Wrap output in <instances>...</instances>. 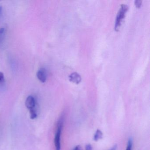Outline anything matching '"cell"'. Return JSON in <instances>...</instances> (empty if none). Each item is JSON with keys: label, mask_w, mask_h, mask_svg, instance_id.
I'll return each instance as SVG.
<instances>
[{"label": "cell", "mask_w": 150, "mask_h": 150, "mask_svg": "<svg viewBox=\"0 0 150 150\" xmlns=\"http://www.w3.org/2000/svg\"><path fill=\"white\" fill-rule=\"evenodd\" d=\"M5 81V77L3 73L0 72V83L3 82Z\"/></svg>", "instance_id": "cell-9"}, {"label": "cell", "mask_w": 150, "mask_h": 150, "mask_svg": "<svg viewBox=\"0 0 150 150\" xmlns=\"http://www.w3.org/2000/svg\"><path fill=\"white\" fill-rule=\"evenodd\" d=\"M142 1L140 0H136L135 1V5L137 8H140L141 5Z\"/></svg>", "instance_id": "cell-8"}, {"label": "cell", "mask_w": 150, "mask_h": 150, "mask_svg": "<svg viewBox=\"0 0 150 150\" xmlns=\"http://www.w3.org/2000/svg\"><path fill=\"white\" fill-rule=\"evenodd\" d=\"M2 10H3V7H2V6L0 5V17L2 16Z\"/></svg>", "instance_id": "cell-13"}, {"label": "cell", "mask_w": 150, "mask_h": 150, "mask_svg": "<svg viewBox=\"0 0 150 150\" xmlns=\"http://www.w3.org/2000/svg\"><path fill=\"white\" fill-rule=\"evenodd\" d=\"M117 147V146L116 145H114L112 148H110V149L109 150H116Z\"/></svg>", "instance_id": "cell-14"}, {"label": "cell", "mask_w": 150, "mask_h": 150, "mask_svg": "<svg viewBox=\"0 0 150 150\" xmlns=\"http://www.w3.org/2000/svg\"><path fill=\"white\" fill-rule=\"evenodd\" d=\"M37 76L40 82L42 83L45 82L47 78L46 72L45 69L42 68L39 69L37 73Z\"/></svg>", "instance_id": "cell-4"}, {"label": "cell", "mask_w": 150, "mask_h": 150, "mask_svg": "<svg viewBox=\"0 0 150 150\" xmlns=\"http://www.w3.org/2000/svg\"><path fill=\"white\" fill-rule=\"evenodd\" d=\"M63 125V117L62 116L58 121L57 130L54 138L56 150H61V135Z\"/></svg>", "instance_id": "cell-1"}, {"label": "cell", "mask_w": 150, "mask_h": 150, "mask_svg": "<svg viewBox=\"0 0 150 150\" xmlns=\"http://www.w3.org/2000/svg\"><path fill=\"white\" fill-rule=\"evenodd\" d=\"M73 150H82V147L80 145L76 146Z\"/></svg>", "instance_id": "cell-12"}, {"label": "cell", "mask_w": 150, "mask_h": 150, "mask_svg": "<svg viewBox=\"0 0 150 150\" xmlns=\"http://www.w3.org/2000/svg\"><path fill=\"white\" fill-rule=\"evenodd\" d=\"M128 10V7L127 5H121L120 8L117 14L116 17V22H115V30L116 31H119L121 21L124 18L125 16V14Z\"/></svg>", "instance_id": "cell-2"}, {"label": "cell", "mask_w": 150, "mask_h": 150, "mask_svg": "<svg viewBox=\"0 0 150 150\" xmlns=\"http://www.w3.org/2000/svg\"><path fill=\"white\" fill-rule=\"evenodd\" d=\"M5 29L3 27L0 28V36H1L5 32Z\"/></svg>", "instance_id": "cell-11"}, {"label": "cell", "mask_w": 150, "mask_h": 150, "mask_svg": "<svg viewBox=\"0 0 150 150\" xmlns=\"http://www.w3.org/2000/svg\"><path fill=\"white\" fill-rule=\"evenodd\" d=\"M103 134L102 131L100 130H97L95 132L94 135L93 139L95 141H98L103 138Z\"/></svg>", "instance_id": "cell-6"}, {"label": "cell", "mask_w": 150, "mask_h": 150, "mask_svg": "<svg viewBox=\"0 0 150 150\" xmlns=\"http://www.w3.org/2000/svg\"><path fill=\"white\" fill-rule=\"evenodd\" d=\"M133 140L131 138H130L127 143V147L126 150H132L133 147Z\"/></svg>", "instance_id": "cell-7"}, {"label": "cell", "mask_w": 150, "mask_h": 150, "mask_svg": "<svg viewBox=\"0 0 150 150\" xmlns=\"http://www.w3.org/2000/svg\"><path fill=\"white\" fill-rule=\"evenodd\" d=\"M70 81L75 84H79L81 82V76L76 72H74L69 76Z\"/></svg>", "instance_id": "cell-5"}, {"label": "cell", "mask_w": 150, "mask_h": 150, "mask_svg": "<svg viewBox=\"0 0 150 150\" xmlns=\"http://www.w3.org/2000/svg\"><path fill=\"white\" fill-rule=\"evenodd\" d=\"M25 105L30 111L35 110L34 108L36 106V101L33 96L29 95L27 97L25 101Z\"/></svg>", "instance_id": "cell-3"}, {"label": "cell", "mask_w": 150, "mask_h": 150, "mask_svg": "<svg viewBox=\"0 0 150 150\" xmlns=\"http://www.w3.org/2000/svg\"><path fill=\"white\" fill-rule=\"evenodd\" d=\"M85 150H93L92 145L90 144L86 145L85 146Z\"/></svg>", "instance_id": "cell-10"}]
</instances>
